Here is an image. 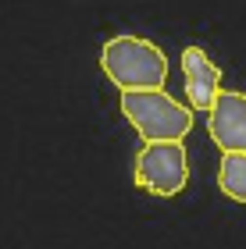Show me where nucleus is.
Here are the masks:
<instances>
[{"instance_id":"obj_1","label":"nucleus","mask_w":246,"mask_h":249,"mask_svg":"<svg viewBox=\"0 0 246 249\" xmlns=\"http://www.w3.org/2000/svg\"><path fill=\"white\" fill-rule=\"evenodd\" d=\"M100 71L114 82L121 93L129 89H164L168 57L157 43L118 32L100 47Z\"/></svg>"},{"instance_id":"obj_2","label":"nucleus","mask_w":246,"mask_h":249,"mask_svg":"<svg viewBox=\"0 0 246 249\" xmlns=\"http://www.w3.org/2000/svg\"><path fill=\"white\" fill-rule=\"evenodd\" d=\"M121 114L139 132L143 142L186 139L193 128V110L164 89H129L121 93Z\"/></svg>"},{"instance_id":"obj_3","label":"nucleus","mask_w":246,"mask_h":249,"mask_svg":"<svg viewBox=\"0 0 246 249\" xmlns=\"http://www.w3.org/2000/svg\"><path fill=\"white\" fill-rule=\"evenodd\" d=\"M132 182L143 192L161 199H171L186 189L189 182V157L182 139H164V142H147L136 153V167H132Z\"/></svg>"},{"instance_id":"obj_4","label":"nucleus","mask_w":246,"mask_h":249,"mask_svg":"<svg viewBox=\"0 0 246 249\" xmlns=\"http://www.w3.org/2000/svg\"><path fill=\"white\" fill-rule=\"evenodd\" d=\"M207 132L225 153H246V93L221 89L207 110Z\"/></svg>"},{"instance_id":"obj_5","label":"nucleus","mask_w":246,"mask_h":249,"mask_svg":"<svg viewBox=\"0 0 246 249\" xmlns=\"http://www.w3.org/2000/svg\"><path fill=\"white\" fill-rule=\"evenodd\" d=\"M182 78H186V96L189 107L207 114L214 107V100L221 93V68L207 57V50L200 47H186L182 50Z\"/></svg>"},{"instance_id":"obj_6","label":"nucleus","mask_w":246,"mask_h":249,"mask_svg":"<svg viewBox=\"0 0 246 249\" xmlns=\"http://www.w3.org/2000/svg\"><path fill=\"white\" fill-rule=\"evenodd\" d=\"M218 189L228 199L246 203V153H221L218 164Z\"/></svg>"}]
</instances>
